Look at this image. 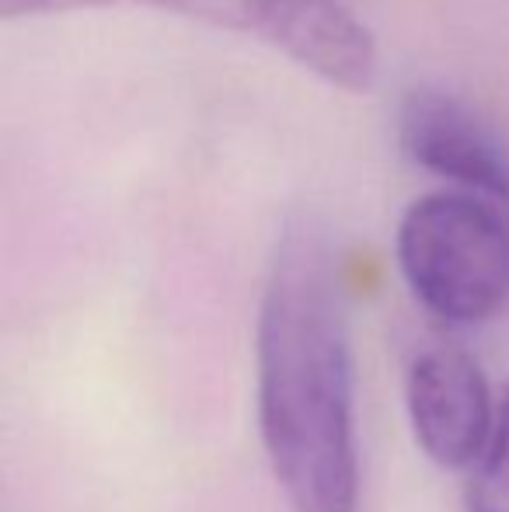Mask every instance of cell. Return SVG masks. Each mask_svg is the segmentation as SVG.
<instances>
[{"label": "cell", "instance_id": "obj_6", "mask_svg": "<svg viewBox=\"0 0 509 512\" xmlns=\"http://www.w3.org/2000/svg\"><path fill=\"white\" fill-rule=\"evenodd\" d=\"M468 512H509V387L499 401V418L489 450L471 474Z\"/></svg>", "mask_w": 509, "mask_h": 512}, {"label": "cell", "instance_id": "obj_3", "mask_svg": "<svg viewBox=\"0 0 509 512\" xmlns=\"http://www.w3.org/2000/svg\"><path fill=\"white\" fill-rule=\"evenodd\" d=\"M119 4L175 11L227 32L255 35L335 88L367 91L377 77L374 35L342 0H0V14L25 18Z\"/></svg>", "mask_w": 509, "mask_h": 512}, {"label": "cell", "instance_id": "obj_5", "mask_svg": "<svg viewBox=\"0 0 509 512\" xmlns=\"http://www.w3.org/2000/svg\"><path fill=\"white\" fill-rule=\"evenodd\" d=\"M398 140L419 168L454 182L457 192L509 209V143L450 91L429 84L408 91L398 108Z\"/></svg>", "mask_w": 509, "mask_h": 512}, {"label": "cell", "instance_id": "obj_1", "mask_svg": "<svg viewBox=\"0 0 509 512\" xmlns=\"http://www.w3.org/2000/svg\"><path fill=\"white\" fill-rule=\"evenodd\" d=\"M258 432L290 512H360L356 366L332 248L283 234L258 307Z\"/></svg>", "mask_w": 509, "mask_h": 512}, {"label": "cell", "instance_id": "obj_2", "mask_svg": "<svg viewBox=\"0 0 509 512\" xmlns=\"http://www.w3.org/2000/svg\"><path fill=\"white\" fill-rule=\"evenodd\" d=\"M412 297L447 324H482L509 300V209L471 192H429L398 223Z\"/></svg>", "mask_w": 509, "mask_h": 512}, {"label": "cell", "instance_id": "obj_4", "mask_svg": "<svg viewBox=\"0 0 509 512\" xmlns=\"http://www.w3.org/2000/svg\"><path fill=\"white\" fill-rule=\"evenodd\" d=\"M405 408L419 450L443 471L478 467L499 418L478 359L450 345H436L412 359Z\"/></svg>", "mask_w": 509, "mask_h": 512}]
</instances>
